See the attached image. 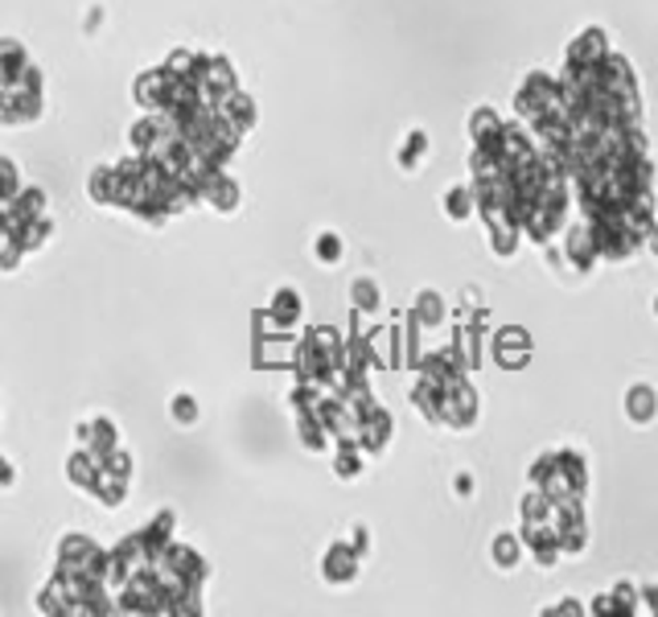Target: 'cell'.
Masks as SVG:
<instances>
[{"label": "cell", "instance_id": "6da1fadb", "mask_svg": "<svg viewBox=\"0 0 658 617\" xmlns=\"http://www.w3.org/2000/svg\"><path fill=\"white\" fill-rule=\"evenodd\" d=\"M630 404H634V408H630V411H634V420H642V416H650V411H655V395L642 392V387H638V392L630 395Z\"/></svg>", "mask_w": 658, "mask_h": 617}]
</instances>
